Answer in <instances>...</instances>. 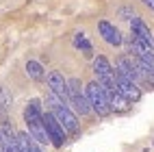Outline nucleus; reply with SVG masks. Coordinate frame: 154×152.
<instances>
[{"label":"nucleus","instance_id":"nucleus-1","mask_svg":"<svg viewBox=\"0 0 154 152\" xmlns=\"http://www.w3.org/2000/svg\"><path fill=\"white\" fill-rule=\"evenodd\" d=\"M24 119H26L30 137L37 139L39 144H50V135L46 130V122H44V113H42L39 100H30L28 102V107L24 109Z\"/></svg>","mask_w":154,"mask_h":152},{"label":"nucleus","instance_id":"nucleus-2","mask_svg":"<svg viewBox=\"0 0 154 152\" xmlns=\"http://www.w3.org/2000/svg\"><path fill=\"white\" fill-rule=\"evenodd\" d=\"M48 102H50V109H52V115L61 122V124H63V128L67 130V133L76 135V133H78V119H76V115H74V113H72L69 104H65L63 100L57 98L54 94H50Z\"/></svg>","mask_w":154,"mask_h":152},{"label":"nucleus","instance_id":"nucleus-3","mask_svg":"<svg viewBox=\"0 0 154 152\" xmlns=\"http://www.w3.org/2000/svg\"><path fill=\"white\" fill-rule=\"evenodd\" d=\"M85 94H87V98H89L91 109H94L100 117H104V115L111 113V104H109L106 91H104V87H102L98 80H94V83L87 85V91H85Z\"/></svg>","mask_w":154,"mask_h":152},{"label":"nucleus","instance_id":"nucleus-4","mask_svg":"<svg viewBox=\"0 0 154 152\" xmlns=\"http://www.w3.org/2000/svg\"><path fill=\"white\" fill-rule=\"evenodd\" d=\"M94 72L98 76V83L104 87V89L117 87V74H115V70L111 67V63H109L106 57H96L94 59Z\"/></svg>","mask_w":154,"mask_h":152},{"label":"nucleus","instance_id":"nucleus-5","mask_svg":"<svg viewBox=\"0 0 154 152\" xmlns=\"http://www.w3.org/2000/svg\"><path fill=\"white\" fill-rule=\"evenodd\" d=\"M44 122H46V130H48V135H50V144H52L54 148H61L67 141V130L63 128V124L52 115V111L50 113L44 115Z\"/></svg>","mask_w":154,"mask_h":152},{"label":"nucleus","instance_id":"nucleus-6","mask_svg":"<svg viewBox=\"0 0 154 152\" xmlns=\"http://www.w3.org/2000/svg\"><path fill=\"white\" fill-rule=\"evenodd\" d=\"M46 80H48L50 91H52L57 98H61L65 104H72V98H69V85H67V80L63 78V74L57 72V70H52V72H48Z\"/></svg>","mask_w":154,"mask_h":152},{"label":"nucleus","instance_id":"nucleus-7","mask_svg":"<svg viewBox=\"0 0 154 152\" xmlns=\"http://www.w3.org/2000/svg\"><path fill=\"white\" fill-rule=\"evenodd\" d=\"M67 85H69V98H72V104L76 107V111H78L80 115H87L89 111H91V104H89L87 94H83V91H80V80H78V78H69V80H67Z\"/></svg>","mask_w":154,"mask_h":152},{"label":"nucleus","instance_id":"nucleus-8","mask_svg":"<svg viewBox=\"0 0 154 152\" xmlns=\"http://www.w3.org/2000/svg\"><path fill=\"white\" fill-rule=\"evenodd\" d=\"M115 74H117V72H115ZM117 89L130 100V102H139V100H141V87L135 83V80L124 78L122 74H117Z\"/></svg>","mask_w":154,"mask_h":152},{"label":"nucleus","instance_id":"nucleus-9","mask_svg":"<svg viewBox=\"0 0 154 152\" xmlns=\"http://www.w3.org/2000/svg\"><path fill=\"white\" fill-rule=\"evenodd\" d=\"M104 91H106V98H109L111 111H115V113H124V111H128L130 100H128L124 94H122L117 87H113V89H104Z\"/></svg>","mask_w":154,"mask_h":152},{"label":"nucleus","instance_id":"nucleus-10","mask_svg":"<svg viewBox=\"0 0 154 152\" xmlns=\"http://www.w3.org/2000/svg\"><path fill=\"white\" fill-rule=\"evenodd\" d=\"M98 30H100V35H102V39H104L106 44H111V46H119L122 44V33L113 26V24H109V22H102L98 24Z\"/></svg>","mask_w":154,"mask_h":152},{"label":"nucleus","instance_id":"nucleus-11","mask_svg":"<svg viewBox=\"0 0 154 152\" xmlns=\"http://www.w3.org/2000/svg\"><path fill=\"white\" fill-rule=\"evenodd\" d=\"M132 61H135L137 72H139V83H146V85L154 87V65L146 63V61H141L139 57H135Z\"/></svg>","mask_w":154,"mask_h":152},{"label":"nucleus","instance_id":"nucleus-12","mask_svg":"<svg viewBox=\"0 0 154 152\" xmlns=\"http://www.w3.org/2000/svg\"><path fill=\"white\" fill-rule=\"evenodd\" d=\"M0 135H2V139H5L7 152H20V146H17V135L13 133V128L9 126V122H0Z\"/></svg>","mask_w":154,"mask_h":152},{"label":"nucleus","instance_id":"nucleus-13","mask_svg":"<svg viewBox=\"0 0 154 152\" xmlns=\"http://www.w3.org/2000/svg\"><path fill=\"white\" fill-rule=\"evenodd\" d=\"M130 26H132V33H135V35H139V37H143V39H148L150 44H154L152 30H150V26L143 22L141 17H132V20H130Z\"/></svg>","mask_w":154,"mask_h":152},{"label":"nucleus","instance_id":"nucleus-14","mask_svg":"<svg viewBox=\"0 0 154 152\" xmlns=\"http://www.w3.org/2000/svg\"><path fill=\"white\" fill-rule=\"evenodd\" d=\"M74 46H76L85 57H91V54H94V48H91V44H89V39H87L85 33H76V35H74Z\"/></svg>","mask_w":154,"mask_h":152},{"label":"nucleus","instance_id":"nucleus-15","mask_svg":"<svg viewBox=\"0 0 154 152\" xmlns=\"http://www.w3.org/2000/svg\"><path fill=\"white\" fill-rule=\"evenodd\" d=\"M26 74L33 78V80H37V83L46 78L44 67H42V63H37V61H28V63H26Z\"/></svg>","mask_w":154,"mask_h":152},{"label":"nucleus","instance_id":"nucleus-16","mask_svg":"<svg viewBox=\"0 0 154 152\" xmlns=\"http://www.w3.org/2000/svg\"><path fill=\"white\" fill-rule=\"evenodd\" d=\"M0 104H2L5 109L11 107V96L7 94V89H5V87H0Z\"/></svg>","mask_w":154,"mask_h":152},{"label":"nucleus","instance_id":"nucleus-17","mask_svg":"<svg viewBox=\"0 0 154 152\" xmlns=\"http://www.w3.org/2000/svg\"><path fill=\"white\" fill-rule=\"evenodd\" d=\"M0 152H7V146H5V139H2V135H0Z\"/></svg>","mask_w":154,"mask_h":152},{"label":"nucleus","instance_id":"nucleus-18","mask_svg":"<svg viewBox=\"0 0 154 152\" xmlns=\"http://www.w3.org/2000/svg\"><path fill=\"white\" fill-rule=\"evenodd\" d=\"M143 5H146V7H150L152 11H154V0H143Z\"/></svg>","mask_w":154,"mask_h":152}]
</instances>
